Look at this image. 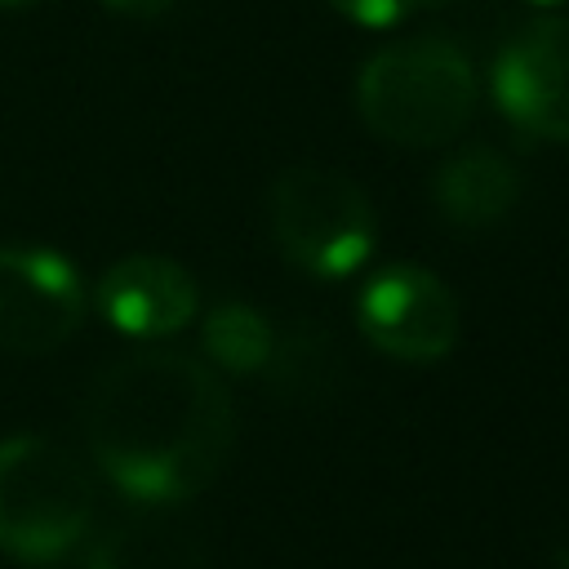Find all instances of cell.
Listing matches in <instances>:
<instances>
[{"label":"cell","instance_id":"obj_1","mask_svg":"<svg viewBox=\"0 0 569 569\" xmlns=\"http://www.w3.org/2000/svg\"><path fill=\"white\" fill-rule=\"evenodd\" d=\"M84 440L98 471L133 502H187L204 493L231 458V391L196 356L138 351L93 378L84 396Z\"/></svg>","mask_w":569,"mask_h":569},{"label":"cell","instance_id":"obj_2","mask_svg":"<svg viewBox=\"0 0 569 569\" xmlns=\"http://www.w3.org/2000/svg\"><path fill=\"white\" fill-rule=\"evenodd\" d=\"M356 111L382 142L440 147L476 111V71L445 36H413L378 49L356 76Z\"/></svg>","mask_w":569,"mask_h":569},{"label":"cell","instance_id":"obj_3","mask_svg":"<svg viewBox=\"0 0 569 569\" xmlns=\"http://www.w3.org/2000/svg\"><path fill=\"white\" fill-rule=\"evenodd\" d=\"M89 467L31 431L0 440V551L27 565L71 556L93 525Z\"/></svg>","mask_w":569,"mask_h":569},{"label":"cell","instance_id":"obj_4","mask_svg":"<svg viewBox=\"0 0 569 569\" xmlns=\"http://www.w3.org/2000/svg\"><path fill=\"white\" fill-rule=\"evenodd\" d=\"M267 222L276 249L320 280H342L369 262L378 218L365 187L329 164H289L267 191Z\"/></svg>","mask_w":569,"mask_h":569},{"label":"cell","instance_id":"obj_5","mask_svg":"<svg viewBox=\"0 0 569 569\" xmlns=\"http://www.w3.org/2000/svg\"><path fill=\"white\" fill-rule=\"evenodd\" d=\"M356 325L382 356L427 365L453 351L462 311L436 271L418 262H391L365 280L356 298Z\"/></svg>","mask_w":569,"mask_h":569},{"label":"cell","instance_id":"obj_6","mask_svg":"<svg viewBox=\"0 0 569 569\" xmlns=\"http://www.w3.org/2000/svg\"><path fill=\"white\" fill-rule=\"evenodd\" d=\"M89 316L71 258L40 244H0V347L18 356L58 351Z\"/></svg>","mask_w":569,"mask_h":569},{"label":"cell","instance_id":"obj_7","mask_svg":"<svg viewBox=\"0 0 569 569\" xmlns=\"http://www.w3.org/2000/svg\"><path fill=\"white\" fill-rule=\"evenodd\" d=\"M493 102L529 138L569 142V18L525 22L493 58Z\"/></svg>","mask_w":569,"mask_h":569},{"label":"cell","instance_id":"obj_8","mask_svg":"<svg viewBox=\"0 0 569 569\" xmlns=\"http://www.w3.org/2000/svg\"><path fill=\"white\" fill-rule=\"evenodd\" d=\"M93 302L107 325L129 338H169L196 320L200 289L182 262L164 253H129L102 271Z\"/></svg>","mask_w":569,"mask_h":569},{"label":"cell","instance_id":"obj_9","mask_svg":"<svg viewBox=\"0 0 569 569\" xmlns=\"http://www.w3.org/2000/svg\"><path fill=\"white\" fill-rule=\"evenodd\" d=\"M520 169L485 142L449 151L431 173V200L440 218L458 231H489L520 204Z\"/></svg>","mask_w":569,"mask_h":569},{"label":"cell","instance_id":"obj_10","mask_svg":"<svg viewBox=\"0 0 569 569\" xmlns=\"http://www.w3.org/2000/svg\"><path fill=\"white\" fill-rule=\"evenodd\" d=\"M267 387L289 405H325L342 387V351L338 338L320 320H293L276 333V347L262 365Z\"/></svg>","mask_w":569,"mask_h":569},{"label":"cell","instance_id":"obj_11","mask_svg":"<svg viewBox=\"0 0 569 569\" xmlns=\"http://www.w3.org/2000/svg\"><path fill=\"white\" fill-rule=\"evenodd\" d=\"M84 569H213L196 533L173 520L138 516L116 525L84 560Z\"/></svg>","mask_w":569,"mask_h":569},{"label":"cell","instance_id":"obj_12","mask_svg":"<svg viewBox=\"0 0 569 569\" xmlns=\"http://www.w3.org/2000/svg\"><path fill=\"white\" fill-rule=\"evenodd\" d=\"M200 347L222 373H262V365L276 347V329L249 302H218L204 316Z\"/></svg>","mask_w":569,"mask_h":569},{"label":"cell","instance_id":"obj_13","mask_svg":"<svg viewBox=\"0 0 569 569\" xmlns=\"http://www.w3.org/2000/svg\"><path fill=\"white\" fill-rule=\"evenodd\" d=\"M342 18L360 22V27H396L400 18H409L422 0H329Z\"/></svg>","mask_w":569,"mask_h":569},{"label":"cell","instance_id":"obj_14","mask_svg":"<svg viewBox=\"0 0 569 569\" xmlns=\"http://www.w3.org/2000/svg\"><path fill=\"white\" fill-rule=\"evenodd\" d=\"M107 9H116V13H124V18H142V22H151V18H164L178 0H102Z\"/></svg>","mask_w":569,"mask_h":569},{"label":"cell","instance_id":"obj_15","mask_svg":"<svg viewBox=\"0 0 569 569\" xmlns=\"http://www.w3.org/2000/svg\"><path fill=\"white\" fill-rule=\"evenodd\" d=\"M547 569H569V542L565 547H556V556H551V565Z\"/></svg>","mask_w":569,"mask_h":569},{"label":"cell","instance_id":"obj_16","mask_svg":"<svg viewBox=\"0 0 569 569\" xmlns=\"http://www.w3.org/2000/svg\"><path fill=\"white\" fill-rule=\"evenodd\" d=\"M13 4H31V0H0V9H13Z\"/></svg>","mask_w":569,"mask_h":569},{"label":"cell","instance_id":"obj_17","mask_svg":"<svg viewBox=\"0 0 569 569\" xmlns=\"http://www.w3.org/2000/svg\"><path fill=\"white\" fill-rule=\"evenodd\" d=\"M538 4H565V0H538Z\"/></svg>","mask_w":569,"mask_h":569}]
</instances>
